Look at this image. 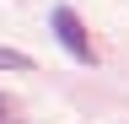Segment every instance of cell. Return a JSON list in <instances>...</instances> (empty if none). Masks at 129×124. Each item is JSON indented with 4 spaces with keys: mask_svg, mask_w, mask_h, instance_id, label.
I'll return each instance as SVG.
<instances>
[{
    "mask_svg": "<svg viewBox=\"0 0 129 124\" xmlns=\"http://www.w3.org/2000/svg\"><path fill=\"white\" fill-rule=\"evenodd\" d=\"M48 22H54V38H59V49L70 54V59H81V65H97V49H91L86 27H81V16H75L70 6H59V11H54Z\"/></svg>",
    "mask_w": 129,
    "mask_h": 124,
    "instance_id": "6da1fadb",
    "label": "cell"
},
{
    "mask_svg": "<svg viewBox=\"0 0 129 124\" xmlns=\"http://www.w3.org/2000/svg\"><path fill=\"white\" fill-rule=\"evenodd\" d=\"M0 70H32V59L22 49H0Z\"/></svg>",
    "mask_w": 129,
    "mask_h": 124,
    "instance_id": "7a4b0ae2",
    "label": "cell"
}]
</instances>
